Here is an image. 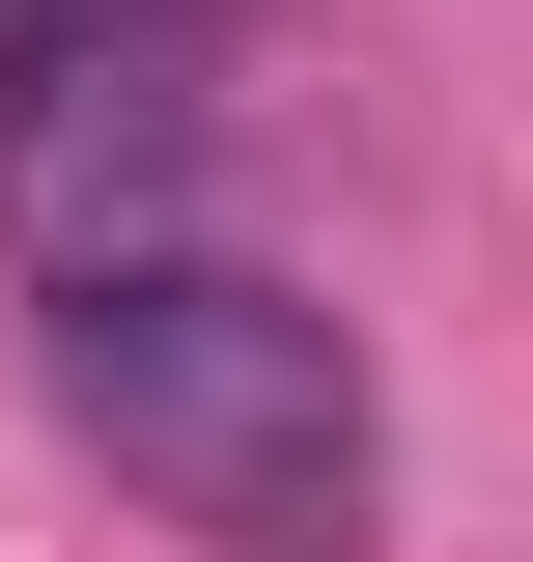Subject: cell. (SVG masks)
<instances>
[{"label": "cell", "mask_w": 533, "mask_h": 562, "mask_svg": "<svg viewBox=\"0 0 533 562\" xmlns=\"http://www.w3.org/2000/svg\"><path fill=\"white\" fill-rule=\"evenodd\" d=\"M29 394L225 562H365L394 535V366H365V310H309L253 254H57Z\"/></svg>", "instance_id": "6da1fadb"}, {"label": "cell", "mask_w": 533, "mask_h": 562, "mask_svg": "<svg viewBox=\"0 0 533 562\" xmlns=\"http://www.w3.org/2000/svg\"><path fill=\"white\" fill-rule=\"evenodd\" d=\"M113 57H169V0H0V140L57 113V85H113Z\"/></svg>", "instance_id": "7a4b0ae2"}]
</instances>
